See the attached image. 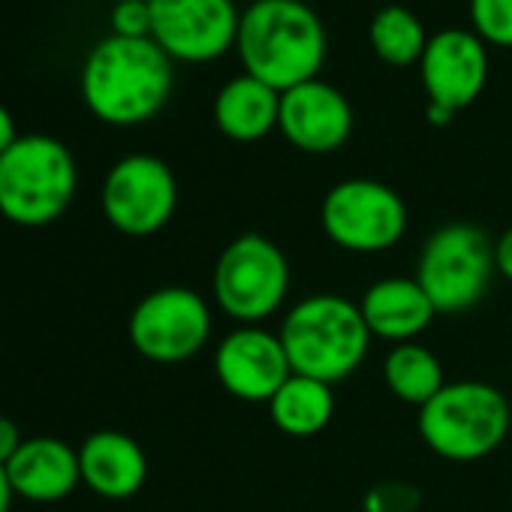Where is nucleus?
<instances>
[{
  "label": "nucleus",
  "mask_w": 512,
  "mask_h": 512,
  "mask_svg": "<svg viewBox=\"0 0 512 512\" xmlns=\"http://www.w3.org/2000/svg\"><path fill=\"white\" fill-rule=\"evenodd\" d=\"M13 485H10V476H7V467L0 464V512H10V503H13Z\"/></svg>",
  "instance_id": "obj_28"
},
{
  "label": "nucleus",
  "mask_w": 512,
  "mask_h": 512,
  "mask_svg": "<svg viewBox=\"0 0 512 512\" xmlns=\"http://www.w3.org/2000/svg\"><path fill=\"white\" fill-rule=\"evenodd\" d=\"M416 428L422 443L443 461H482L503 446L512 431L509 398L482 380L446 383L425 407H419Z\"/></svg>",
  "instance_id": "obj_4"
},
{
  "label": "nucleus",
  "mask_w": 512,
  "mask_h": 512,
  "mask_svg": "<svg viewBox=\"0 0 512 512\" xmlns=\"http://www.w3.org/2000/svg\"><path fill=\"white\" fill-rule=\"evenodd\" d=\"M100 208L109 226L121 235L148 238L175 217V172L154 154L121 157L103 178Z\"/></svg>",
  "instance_id": "obj_10"
},
{
  "label": "nucleus",
  "mask_w": 512,
  "mask_h": 512,
  "mask_svg": "<svg viewBox=\"0 0 512 512\" xmlns=\"http://www.w3.org/2000/svg\"><path fill=\"white\" fill-rule=\"evenodd\" d=\"M112 37L151 40V7L148 0H124L112 7Z\"/></svg>",
  "instance_id": "obj_24"
},
{
  "label": "nucleus",
  "mask_w": 512,
  "mask_h": 512,
  "mask_svg": "<svg viewBox=\"0 0 512 512\" xmlns=\"http://www.w3.org/2000/svg\"><path fill=\"white\" fill-rule=\"evenodd\" d=\"M359 311L371 338L386 344H410L416 341L437 317L431 299L419 287L416 278H380L374 281L362 299Z\"/></svg>",
  "instance_id": "obj_17"
},
{
  "label": "nucleus",
  "mask_w": 512,
  "mask_h": 512,
  "mask_svg": "<svg viewBox=\"0 0 512 512\" xmlns=\"http://www.w3.org/2000/svg\"><path fill=\"white\" fill-rule=\"evenodd\" d=\"M494 275V241L476 223L458 220L425 238L413 278L437 314H464L485 299Z\"/></svg>",
  "instance_id": "obj_7"
},
{
  "label": "nucleus",
  "mask_w": 512,
  "mask_h": 512,
  "mask_svg": "<svg viewBox=\"0 0 512 512\" xmlns=\"http://www.w3.org/2000/svg\"><path fill=\"white\" fill-rule=\"evenodd\" d=\"M494 269L503 281L512 284V226L500 232V238L494 241Z\"/></svg>",
  "instance_id": "obj_26"
},
{
  "label": "nucleus",
  "mask_w": 512,
  "mask_h": 512,
  "mask_svg": "<svg viewBox=\"0 0 512 512\" xmlns=\"http://www.w3.org/2000/svg\"><path fill=\"white\" fill-rule=\"evenodd\" d=\"M383 383L398 401L410 407H425L446 386V374L434 350H428L419 341H410V344H395L386 353Z\"/></svg>",
  "instance_id": "obj_20"
},
{
  "label": "nucleus",
  "mask_w": 512,
  "mask_h": 512,
  "mask_svg": "<svg viewBox=\"0 0 512 512\" xmlns=\"http://www.w3.org/2000/svg\"><path fill=\"white\" fill-rule=\"evenodd\" d=\"M326 46L320 16L302 0H253L235 37L244 73L281 94L320 76Z\"/></svg>",
  "instance_id": "obj_2"
},
{
  "label": "nucleus",
  "mask_w": 512,
  "mask_h": 512,
  "mask_svg": "<svg viewBox=\"0 0 512 512\" xmlns=\"http://www.w3.org/2000/svg\"><path fill=\"white\" fill-rule=\"evenodd\" d=\"M7 476L16 497L31 503H58L82 485L79 449L58 437H25L7 461Z\"/></svg>",
  "instance_id": "obj_15"
},
{
  "label": "nucleus",
  "mask_w": 512,
  "mask_h": 512,
  "mask_svg": "<svg viewBox=\"0 0 512 512\" xmlns=\"http://www.w3.org/2000/svg\"><path fill=\"white\" fill-rule=\"evenodd\" d=\"M278 130L305 154H332L353 136V106L329 82L311 79L281 94Z\"/></svg>",
  "instance_id": "obj_14"
},
{
  "label": "nucleus",
  "mask_w": 512,
  "mask_h": 512,
  "mask_svg": "<svg viewBox=\"0 0 512 512\" xmlns=\"http://www.w3.org/2000/svg\"><path fill=\"white\" fill-rule=\"evenodd\" d=\"M151 40L181 64H208L235 49L241 13L232 0H148Z\"/></svg>",
  "instance_id": "obj_11"
},
{
  "label": "nucleus",
  "mask_w": 512,
  "mask_h": 512,
  "mask_svg": "<svg viewBox=\"0 0 512 512\" xmlns=\"http://www.w3.org/2000/svg\"><path fill=\"white\" fill-rule=\"evenodd\" d=\"M425 118H428V124H431V127H446V124L455 118V112H449V109H443V106H434V103H428V109H425Z\"/></svg>",
  "instance_id": "obj_29"
},
{
  "label": "nucleus",
  "mask_w": 512,
  "mask_h": 512,
  "mask_svg": "<svg viewBox=\"0 0 512 512\" xmlns=\"http://www.w3.org/2000/svg\"><path fill=\"white\" fill-rule=\"evenodd\" d=\"M368 40H371L374 55L383 64L398 67V70L419 64L425 55V46H428V34H425L419 16L398 4L377 10V16L371 19V28H368Z\"/></svg>",
  "instance_id": "obj_21"
},
{
  "label": "nucleus",
  "mask_w": 512,
  "mask_h": 512,
  "mask_svg": "<svg viewBox=\"0 0 512 512\" xmlns=\"http://www.w3.org/2000/svg\"><path fill=\"white\" fill-rule=\"evenodd\" d=\"M214 317L190 287H160L142 296L127 320L133 350L154 365H181L211 341Z\"/></svg>",
  "instance_id": "obj_9"
},
{
  "label": "nucleus",
  "mask_w": 512,
  "mask_h": 512,
  "mask_svg": "<svg viewBox=\"0 0 512 512\" xmlns=\"http://www.w3.org/2000/svg\"><path fill=\"white\" fill-rule=\"evenodd\" d=\"M76 190V160L55 136H19L0 154V217L16 226L40 229L61 220Z\"/></svg>",
  "instance_id": "obj_5"
},
{
  "label": "nucleus",
  "mask_w": 512,
  "mask_h": 512,
  "mask_svg": "<svg viewBox=\"0 0 512 512\" xmlns=\"http://www.w3.org/2000/svg\"><path fill=\"white\" fill-rule=\"evenodd\" d=\"M419 76L428 103L458 115L482 94L488 82V46L473 31L446 28L428 37Z\"/></svg>",
  "instance_id": "obj_13"
},
{
  "label": "nucleus",
  "mask_w": 512,
  "mask_h": 512,
  "mask_svg": "<svg viewBox=\"0 0 512 512\" xmlns=\"http://www.w3.org/2000/svg\"><path fill=\"white\" fill-rule=\"evenodd\" d=\"M82 485H88L97 497L127 500L142 491L148 479V455L136 443V437L103 428L82 440L79 446Z\"/></svg>",
  "instance_id": "obj_16"
},
{
  "label": "nucleus",
  "mask_w": 512,
  "mask_h": 512,
  "mask_svg": "<svg viewBox=\"0 0 512 512\" xmlns=\"http://www.w3.org/2000/svg\"><path fill=\"white\" fill-rule=\"evenodd\" d=\"M25 443L19 425L10 416H0V464L7 467V461L19 452V446Z\"/></svg>",
  "instance_id": "obj_25"
},
{
  "label": "nucleus",
  "mask_w": 512,
  "mask_h": 512,
  "mask_svg": "<svg viewBox=\"0 0 512 512\" xmlns=\"http://www.w3.org/2000/svg\"><path fill=\"white\" fill-rule=\"evenodd\" d=\"M320 226L326 238L359 256L392 250L407 232V205L383 181L347 178L338 181L320 205Z\"/></svg>",
  "instance_id": "obj_8"
},
{
  "label": "nucleus",
  "mask_w": 512,
  "mask_h": 512,
  "mask_svg": "<svg viewBox=\"0 0 512 512\" xmlns=\"http://www.w3.org/2000/svg\"><path fill=\"white\" fill-rule=\"evenodd\" d=\"M281 91L247 73L229 79L214 97V124L232 142H260L278 130Z\"/></svg>",
  "instance_id": "obj_18"
},
{
  "label": "nucleus",
  "mask_w": 512,
  "mask_h": 512,
  "mask_svg": "<svg viewBox=\"0 0 512 512\" xmlns=\"http://www.w3.org/2000/svg\"><path fill=\"white\" fill-rule=\"evenodd\" d=\"M470 22L485 46L512 49V0H470Z\"/></svg>",
  "instance_id": "obj_22"
},
{
  "label": "nucleus",
  "mask_w": 512,
  "mask_h": 512,
  "mask_svg": "<svg viewBox=\"0 0 512 512\" xmlns=\"http://www.w3.org/2000/svg\"><path fill=\"white\" fill-rule=\"evenodd\" d=\"M290 374L284 341L266 326H235L214 350L217 383L247 404H269Z\"/></svg>",
  "instance_id": "obj_12"
},
{
  "label": "nucleus",
  "mask_w": 512,
  "mask_h": 512,
  "mask_svg": "<svg viewBox=\"0 0 512 512\" xmlns=\"http://www.w3.org/2000/svg\"><path fill=\"white\" fill-rule=\"evenodd\" d=\"M293 269L287 253L260 232L232 238L214 263L211 296L235 326H263L290 296Z\"/></svg>",
  "instance_id": "obj_6"
},
{
  "label": "nucleus",
  "mask_w": 512,
  "mask_h": 512,
  "mask_svg": "<svg viewBox=\"0 0 512 512\" xmlns=\"http://www.w3.org/2000/svg\"><path fill=\"white\" fill-rule=\"evenodd\" d=\"M19 139V130H16V121L10 115V109L0 103V154H4L13 142Z\"/></svg>",
  "instance_id": "obj_27"
},
{
  "label": "nucleus",
  "mask_w": 512,
  "mask_h": 512,
  "mask_svg": "<svg viewBox=\"0 0 512 512\" xmlns=\"http://www.w3.org/2000/svg\"><path fill=\"white\" fill-rule=\"evenodd\" d=\"M362 506L365 512H416L419 491L407 482H380L365 494Z\"/></svg>",
  "instance_id": "obj_23"
},
{
  "label": "nucleus",
  "mask_w": 512,
  "mask_h": 512,
  "mask_svg": "<svg viewBox=\"0 0 512 512\" xmlns=\"http://www.w3.org/2000/svg\"><path fill=\"white\" fill-rule=\"evenodd\" d=\"M115 4H124V0H115Z\"/></svg>",
  "instance_id": "obj_30"
},
{
  "label": "nucleus",
  "mask_w": 512,
  "mask_h": 512,
  "mask_svg": "<svg viewBox=\"0 0 512 512\" xmlns=\"http://www.w3.org/2000/svg\"><path fill=\"white\" fill-rule=\"evenodd\" d=\"M269 416L275 428L290 437H314L335 416V386L305 374H290L269 401Z\"/></svg>",
  "instance_id": "obj_19"
},
{
  "label": "nucleus",
  "mask_w": 512,
  "mask_h": 512,
  "mask_svg": "<svg viewBox=\"0 0 512 512\" xmlns=\"http://www.w3.org/2000/svg\"><path fill=\"white\" fill-rule=\"evenodd\" d=\"M172 58L154 40L106 37L82 67V100L88 112L112 127L151 121L172 97Z\"/></svg>",
  "instance_id": "obj_1"
},
{
  "label": "nucleus",
  "mask_w": 512,
  "mask_h": 512,
  "mask_svg": "<svg viewBox=\"0 0 512 512\" xmlns=\"http://www.w3.org/2000/svg\"><path fill=\"white\" fill-rule=\"evenodd\" d=\"M278 335L293 374H305L329 386L353 377L365 365L374 341L359 302L338 293H314L299 299L287 311Z\"/></svg>",
  "instance_id": "obj_3"
}]
</instances>
